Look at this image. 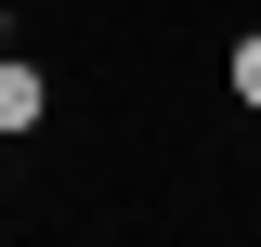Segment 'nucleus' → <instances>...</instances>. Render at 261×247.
<instances>
[{"mask_svg":"<svg viewBox=\"0 0 261 247\" xmlns=\"http://www.w3.org/2000/svg\"><path fill=\"white\" fill-rule=\"evenodd\" d=\"M39 117H53V91H39V65H13V52H0V143H13V130H39Z\"/></svg>","mask_w":261,"mask_h":247,"instance_id":"f257e3e1","label":"nucleus"},{"mask_svg":"<svg viewBox=\"0 0 261 247\" xmlns=\"http://www.w3.org/2000/svg\"><path fill=\"white\" fill-rule=\"evenodd\" d=\"M235 104H248V117H261V26L235 39Z\"/></svg>","mask_w":261,"mask_h":247,"instance_id":"f03ea898","label":"nucleus"}]
</instances>
